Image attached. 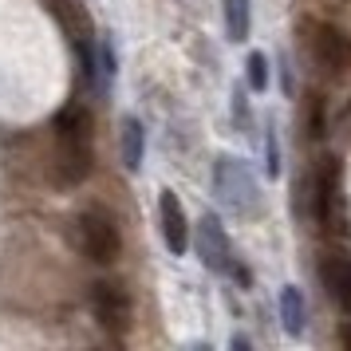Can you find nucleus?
Wrapping results in <instances>:
<instances>
[{
	"mask_svg": "<svg viewBox=\"0 0 351 351\" xmlns=\"http://www.w3.org/2000/svg\"><path fill=\"white\" fill-rule=\"evenodd\" d=\"M56 134H60V154H56V174L51 182L56 186H80L91 174V162H95V150H91V114L87 107L71 103L56 114Z\"/></svg>",
	"mask_w": 351,
	"mask_h": 351,
	"instance_id": "1",
	"label": "nucleus"
},
{
	"mask_svg": "<svg viewBox=\"0 0 351 351\" xmlns=\"http://www.w3.org/2000/svg\"><path fill=\"white\" fill-rule=\"evenodd\" d=\"M213 193L221 197V206H229L237 217H256L261 206H265V193L256 186L249 162L233 158V154H221L213 162Z\"/></svg>",
	"mask_w": 351,
	"mask_h": 351,
	"instance_id": "2",
	"label": "nucleus"
},
{
	"mask_svg": "<svg viewBox=\"0 0 351 351\" xmlns=\"http://www.w3.org/2000/svg\"><path fill=\"white\" fill-rule=\"evenodd\" d=\"M312 217L324 229H332L339 237H348V202H343V166L335 154L319 162L312 178Z\"/></svg>",
	"mask_w": 351,
	"mask_h": 351,
	"instance_id": "3",
	"label": "nucleus"
},
{
	"mask_svg": "<svg viewBox=\"0 0 351 351\" xmlns=\"http://www.w3.org/2000/svg\"><path fill=\"white\" fill-rule=\"evenodd\" d=\"M75 245H80V253L87 261H95V265H114L119 253H123V233H119V225H114L111 213H103V209H83L80 217H75Z\"/></svg>",
	"mask_w": 351,
	"mask_h": 351,
	"instance_id": "4",
	"label": "nucleus"
},
{
	"mask_svg": "<svg viewBox=\"0 0 351 351\" xmlns=\"http://www.w3.org/2000/svg\"><path fill=\"white\" fill-rule=\"evenodd\" d=\"M304 44H308V56L332 75H343L351 67V36L343 28L328 24V20H308L304 24Z\"/></svg>",
	"mask_w": 351,
	"mask_h": 351,
	"instance_id": "5",
	"label": "nucleus"
},
{
	"mask_svg": "<svg viewBox=\"0 0 351 351\" xmlns=\"http://www.w3.org/2000/svg\"><path fill=\"white\" fill-rule=\"evenodd\" d=\"M87 308H91L99 328L111 335H123L130 328V316H134L127 288L114 285V280H95V285L87 288Z\"/></svg>",
	"mask_w": 351,
	"mask_h": 351,
	"instance_id": "6",
	"label": "nucleus"
},
{
	"mask_svg": "<svg viewBox=\"0 0 351 351\" xmlns=\"http://www.w3.org/2000/svg\"><path fill=\"white\" fill-rule=\"evenodd\" d=\"M193 245H197V256L209 272L217 276H233V245H229V233L217 213H202V221L193 225Z\"/></svg>",
	"mask_w": 351,
	"mask_h": 351,
	"instance_id": "7",
	"label": "nucleus"
},
{
	"mask_svg": "<svg viewBox=\"0 0 351 351\" xmlns=\"http://www.w3.org/2000/svg\"><path fill=\"white\" fill-rule=\"evenodd\" d=\"M158 225H162V241L174 256H182L190 249V221H186V209L178 202L174 190L158 193Z\"/></svg>",
	"mask_w": 351,
	"mask_h": 351,
	"instance_id": "8",
	"label": "nucleus"
},
{
	"mask_svg": "<svg viewBox=\"0 0 351 351\" xmlns=\"http://www.w3.org/2000/svg\"><path fill=\"white\" fill-rule=\"evenodd\" d=\"M319 276L332 292V300L339 304V312L351 316V256H328L319 265Z\"/></svg>",
	"mask_w": 351,
	"mask_h": 351,
	"instance_id": "9",
	"label": "nucleus"
},
{
	"mask_svg": "<svg viewBox=\"0 0 351 351\" xmlns=\"http://www.w3.org/2000/svg\"><path fill=\"white\" fill-rule=\"evenodd\" d=\"M280 324L288 335H304V328H308V304H304V292L296 285L280 288Z\"/></svg>",
	"mask_w": 351,
	"mask_h": 351,
	"instance_id": "10",
	"label": "nucleus"
},
{
	"mask_svg": "<svg viewBox=\"0 0 351 351\" xmlns=\"http://www.w3.org/2000/svg\"><path fill=\"white\" fill-rule=\"evenodd\" d=\"M119 150H123V166L130 174L143 170V154H146V130L138 119H123V138H119Z\"/></svg>",
	"mask_w": 351,
	"mask_h": 351,
	"instance_id": "11",
	"label": "nucleus"
},
{
	"mask_svg": "<svg viewBox=\"0 0 351 351\" xmlns=\"http://www.w3.org/2000/svg\"><path fill=\"white\" fill-rule=\"evenodd\" d=\"M114 71H119V60H114L111 36H99V40H95V83H91L99 95H107V91H111Z\"/></svg>",
	"mask_w": 351,
	"mask_h": 351,
	"instance_id": "12",
	"label": "nucleus"
},
{
	"mask_svg": "<svg viewBox=\"0 0 351 351\" xmlns=\"http://www.w3.org/2000/svg\"><path fill=\"white\" fill-rule=\"evenodd\" d=\"M253 28V4L249 0H225V32L233 44H245Z\"/></svg>",
	"mask_w": 351,
	"mask_h": 351,
	"instance_id": "13",
	"label": "nucleus"
},
{
	"mask_svg": "<svg viewBox=\"0 0 351 351\" xmlns=\"http://www.w3.org/2000/svg\"><path fill=\"white\" fill-rule=\"evenodd\" d=\"M245 80H249L253 91H265L269 87V60H265V51H253L245 60Z\"/></svg>",
	"mask_w": 351,
	"mask_h": 351,
	"instance_id": "14",
	"label": "nucleus"
},
{
	"mask_svg": "<svg viewBox=\"0 0 351 351\" xmlns=\"http://www.w3.org/2000/svg\"><path fill=\"white\" fill-rule=\"evenodd\" d=\"M339 339H343V348H351V324L343 328V332H339Z\"/></svg>",
	"mask_w": 351,
	"mask_h": 351,
	"instance_id": "15",
	"label": "nucleus"
}]
</instances>
